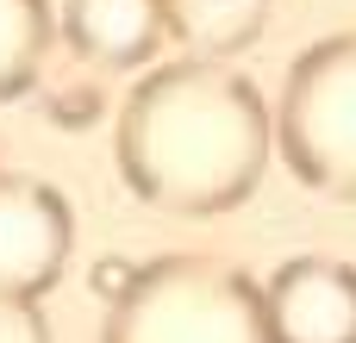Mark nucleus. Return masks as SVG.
Masks as SVG:
<instances>
[{"instance_id": "f03ea898", "label": "nucleus", "mask_w": 356, "mask_h": 343, "mask_svg": "<svg viewBox=\"0 0 356 343\" xmlns=\"http://www.w3.org/2000/svg\"><path fill=\"white\" fill-rule=\"evenodd\" d=\"M100 343H269L263 281L200 250L150 256L106 306Z\"/></svg>"}, {"instance_id": "7ed1b4c3", "label": "nucleus", "mask_w": 356, "mask_h": 343, "mask_svg": "<svg viewBox=\"0 0 356 343\" xmlns=\"http://www.w3.org/2000/svg\"><path fill=\"white\" fill-rule=\"evenodd\" d=\"M275 150L300 187L356 206V31L294 56L275 106Z\"/></svg>"}, {"instance_id": "1a4fd4ad", "label": "nucleus", "mask_w": 356, "mask_h": 343, "mask_svg": "<svg viewBox=\"0 0 356 343\" xmlns=\"http://www.w3.org/2000/svg\"><path fill=\"white\" fill-rule=\"evenodd\" d=\"M0 343H50V325H44L38 300L0 294Z\"/></svg>"}, {"instance_id": "39448f33", "label": "nucleus", "mask_w": 356, "mask_h": 343, "mask_svg": "<svg viewBox=\"0 0 356 343\" xmlns=\"http://www.w3.org/2000/svg\"><path fill=\"white\" fill-rule=\"evenodd\" d=\"M269 343H356V269L344 256H294L263 281Z\"/></svg>"}, {"instance_id": "f257e3e1", "label": "nucleus", "mask_w": 356, "mask_h": 343, "mask_svg": "<svg viewBox=\"0 0 356 343\" xmlns=\"http://www.w3.org/2000/svg\"><path fill=\"white\" fill-rule=\"evenodd\" d=\"M275 150V119L250 75L225 62H163L150 69L113 125V156L125 187L175 219H213L257 194Z\"/></svg>"}, {"instance_id": "9d476101", "label": "nucleus", "mask_w": 356, "mask_h": 343, "mask_svg": "<svg viewBox=\"0 0 356 343\" xmlns=\"http://www.w3.org/2000/svg\"><path fill=\"white\" fill-rule=\"evenodd\" d=\"M131 275H138V262H119V256H106V262L94 269V294H100V300L113 306V300H119V294L131 287Z\"/></svg>"}, {"instance_id": "423d86ee", "label": "nucleus", "mask_w": 356, "mask_h": 343, "mask_svg": "<svg viewBox=\"0 0 356 343\" xmlns=\"http://www.w3.org/2000/svg\"><path fill=\"white\" fill-rule=\"evenodd\" d=\"M63 44L94 69H144L169 44L163 0H63Z\"/></svg>"}, {"instance_id": "6e6552de", "label": "nucleus", "mask_w": 356, "mask_h": 343, "mask_svg": "<svg viewBox=\"0 0 356 343\" xmlns=\"http://www.w3.org/2000/svg\"><path fill=\"white\" fill-rule=\"evenodd\" d=\"M50 0H0V100H19L50 44Z\"/></svg>"}, {"instance_id": "0eeeda50", "label": "nucleus", "mask_w": 356, "mask_h": 343, "mask_svg": "<svg viewBox=\"0 0 356 343\" xmlns=\"http://www.w3.org/2000/svg\"><path fill=\"white\" fill-rule=\"evenodd\" d=\"M163 12H169V37L188 56L225 62V56H238L263 37L269 0H163Z\"/></svg>"}, {"instance_id": "20e7f679", "label": "nucleus", "mask_w": 356, "mask_h": 343, "mask_svg": "<svg viewBox=\"0 0 356 343\" xmlns=\"http://www.w3.org/2000/svg\"><path fill=\"white\" fill-rule=\"evenodd\" d=\"M75 250V212L69 200L38 175L0 169V294L38 300L63 281Z\"/></svg>"}]
</instances>
